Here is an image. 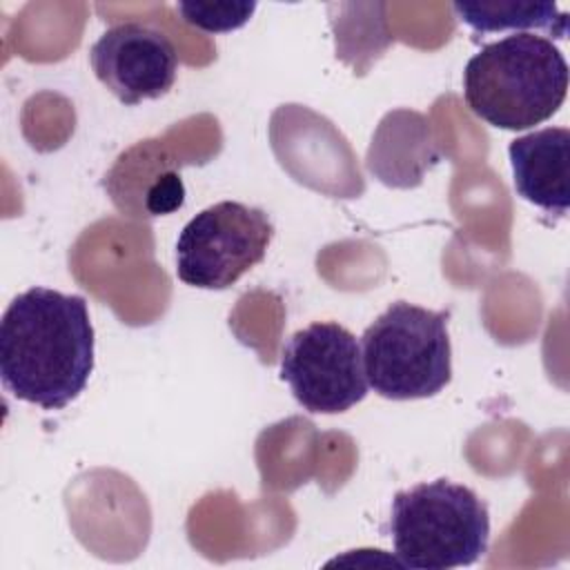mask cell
I'll return each mask as SVG.
<instances>
[{"instance_id": "obj_1", "label": "cell", "mask_w": 570, "mask_h": 570, "mask_svg": "<svg viewBox=\"0 0 570 570\" xmlns=\"http://www.w3.org/2000/svg\"><path fill=\"white\" fill-rule=\"evenodd\" d=\"M94 325L87 301L49 287L18 294L0 321L4 390L42 410H62L94 372Z\"/></svg>"}, {"instance_id": "obj_2", "label": "cell", "mask_w": 570, "mask_h": 570, "mask_svg": "<svg viewBox=\"0 0 570 570\" xmlns=\"http://www.w3.org/2000/svg\"><path fill=\"white\" fill-rule=\"evenodd\" d=\"M568 94V62L539 33H510L476 51L463 69L470 111L497 129L521 131L552 118Z\"/></svg>"}, {"instance_id": "obj_3", "label": "cell", "mask_w": 570, "mask_h": 570, "mask_svg": "<svg viewBox=\"0 0 570 570\" xmlns=\"http://www.w3.org/2000/svg\"><path fill=\"white\" fill-rule=\"evenodd\" d=\"M390 534L403 568L452 570L472 566L488 550L490 512L468 485L425 481L394 494Z\"/></svg>"}, {"instance_id": "obj_4", "label": "cell", "mask_w": 570, "mask_h": 570, "mask_svg": "<svg viewBox=\"0 0 570 570\" xmlns=\"http://www.w3.org/2000/svg\"><path fill=\"white\" fill-rule=\"evenodd\" d=\"M450 312L392 303L361 336L367 385L390 401L439 394L452 379Z\"/></svg>"}, {"instance_id": "obj_5", "label": "cell", "mask_w": 570, "mask_h": 570, "mask_svg": "<svg viewBox=\"0 0 570 570\" xmlns=\"http://www.w3.org/2000/svg\"><path fill=\"white\" fill-rule=\"evenodd\" d=\"M274 236L261 207L220 200L198 212L178 234L176 274L200 289H227L258 265Z\"/></svg>"}, {"instance_id": "obj_6", "label": "cell", "mask_w": 570, "mask_h": 570, "mask_svg": "<svg viewBox=\"0 0 570 570\" xmlns=\"http://www.w3.org/2000/svg\"><path fill=\"white\" fill-rule=\"evenodd\" d=\"M281 379L298 405L314 414H338L367 394L358 338L336 321L294 332L281 352Z\"/></svg>"}, {"instance_id": "obj_7", "label": "cell", "mask_w": 570, "mask_h": 570, "mask_svg": "<svg viewBox=\"0 0 570 570\" xmlns=\"http://www.w3.org/2000/svg\"><path fill=\"white\" fill-rule=\"evenodd\" d=\"M96 78L127 107L165 96L176 80L174 42L142 22L107 29L89 51Z\"/></svg>"}, {"instance_id": "obj_8", "label": "cell", "mask_w": 570, "mask_h": 570, "mask_svg": "<svg viewBox=\"0 0 570 570\" xmlns=\"http://www.w3.org/2000/svg\"><path fill=\"white\" fill-rule=\"evenodd\" d=\"M508 154L517 194L548 214L566 216L570 205V131L566 127L530 131L514 138Z\"/></svg>"}, {"instance_id": "obj_9", "label": "cell", "mask_w": 570, "mask_h": 570, "mask_svg": "<svg viewBox=\"0 0 570 570\" xmlns=\"http://www.w3.org/2000/svg\"><path fill=\"white\" fill-rule=\"evenodd\" d=\"M452 9L476 33L548 31L552 38H566L568 33V13L548 0H459Z\"/></svg>"}, {"instance_id": "obj_10", "label": "cell", "mask_w": 570, "mask_h": 570, "mask_svg": "<svg viewBox=\"0 0 570 570\" xmlns=\"http://www.w3.org/2000/svg\"><path fill=\"white\" fill-rule=\"evenodd\" d=\"M176 11L196 29L223 33L243 27L256 11V2H178Z\"/></svg>"}, {"instance_id": "obj_11", "label": "cell", "mask_w": 570, "mask_h": 570, "mask_svg": "<svg viewBox=\"0 0 570 570\" xmlns=\"http://www.w3.org/2000/svg\"><path fill=\"white\" fill-rule=\"evenodd\" d=\"M183 205V183L176 178V174L165 176L154 185V189L147 196V207L151 214H167Z\"/></svg>"}]
</instances>
